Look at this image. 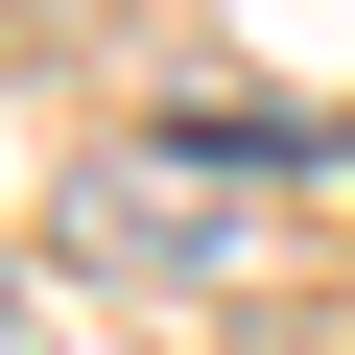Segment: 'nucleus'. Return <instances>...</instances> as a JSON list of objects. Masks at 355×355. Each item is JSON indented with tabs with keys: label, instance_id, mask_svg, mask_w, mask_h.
<instances>
[{
	"label": "nucleus",
	"instance_id": "f257e3e1",
	"mask_svg": "<svg viewBox=\"0 0 355 355\" xmlns=\"http://www.w3.org/2000/svg\"><path fill=\"white\" fill-rule=\"evenodd\" d=\"M166 166H355L331 95H214V119H166Z\"/></svg>",
	"mask_w": 355,
	"mask_h": 355
},
{
	"label": "nucleus",
	"instance_id": "f03ea898",
	"mask_svg": "<svg viewBox=\"0 0 355 355\" xmlns=\"http://www.w3.org/2000/svg\"><path fill=\"white\" fill-rule=\"evenodd\" d=\"M95 237H119V261H142V284H214V261H237V237H214V214H166V190H95Z\"/></svg>",
	"mask_w": 355,
	"mask_h": 355
},
{
	"label": "nucleus",
	"instance_id": "7ed1b4c3",
	"mask_svg": "<svg viewBox=\"0 0 355 355\" xmlns=\"http://www.w3.org/2000/svg\"><path fill=\"white\" fill-rule=\"evenodd\" d=\"M0 331H24V308H0Z\"/></svg>",
	"mask_w": 355,
	"mask_h": 355
}]
</instances>
